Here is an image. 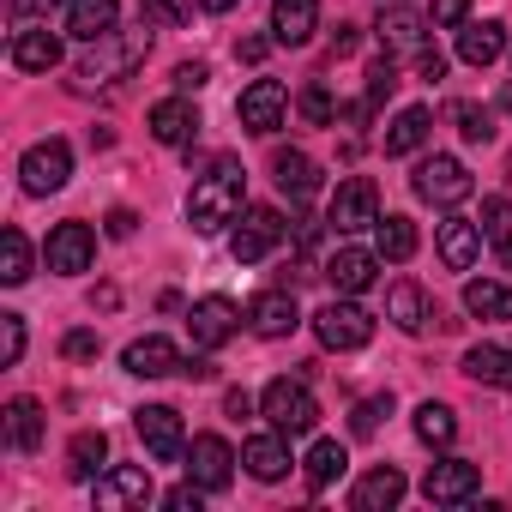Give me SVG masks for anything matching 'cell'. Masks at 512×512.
<instances>
[{"label": "cell", "mask_w": 512, "mask_h": 512, "mask_svg": "<svg viewBox=\"0 0 512 512\" xmlns=\"http://www.w3.org/2000/svg\"><path fill=\"white\" fill-rule=\"evenodd\" d=\"M241 211H247V175H241L229 157H217L211 175H199L193 193H187V223H193V235H217V229H229Z\"/></svg>", "instance_id": "6da1fadb"}, {"label": "cell", "mask_w": 512, "mask_h": 512, "mask_svg": "<svg viewBox=\"0 0 512 512\" xmlns=\"http://www.w3.org/2000/svg\"><path fill=\"white\" fill-rule=\"evenodd\" d=\"M151 55V31H109L103 43H91V55L79 61L85 85H121L139 73V61Z\"/></svg>", "instance_id": "7a4b0ae2"}, {"label": "cell", "mask_w": 512, "mask_h": 512, "mask_svg": "<svg viewBox=\"0 0 512 512\" xmlns=\"http://www.w3.org/2000/svg\"><path fill=\"white\" fill-rule=\"evenodd\" d=\"M260 410L278 434H314L320 428V398L308 392V380H290V374L260 392Z\"/></svg>", "instance_id": "3957f363"}, {"label": "cell", "mask_w": 512, "mask_h": 512, "mask_svg": "<svg viewBox=\"0 0 512 512\" xmlns=\"http://www.w3.org/2000/svg\"><path fill=\"white\" fill-rule=\"evenodd\" d=\"M284 235H290V223H284V211H278V205H247V211L235 217V235H229L235 266H260Z\"/></svg>", "instance_id": "277c9868"}, {"label": "cell", "mask_w": 512, "mask_h": 512, "mask_svg": "<svg viewBox=\"0 0 512 512\" xmlns=\"http://www.w3.org/2000/svg\"><path fill=\"white\" fill-rule=\"evenodd\" d=\"M410 187H416V199H428V205H440V211H452V205H464L470 199V169L458 163V157H422L416 163V175H410Z\"/></svg>", "instance_id": "5b68a950"}, {"label": "cell", "mask_w": 512, "mask_h": 512, "mask_svg": "<svg viewBox=\"0 0 512 512\" xmlns=\"http://www.w3.org/2000/svg\"><path fill=\"white\" fill-rule=\"evenodd\" d=\"M314 332H320L326 350H362V344L374 338V314H368L356 296H344V302H326V308L314 314Z\"/></svg>", "instance_id": "8992f818"}, {"label": "cell", "mask_w": 512, "mask_h": 512, "mask_svg": "<svg viewBox=\"0 0 512 512\" xmlns=\"http://www.w3.org/2000/svg\"><path fill=\"white\" fill-rule=\"evenodd\" d=\"M67 175H73V151H67V139H37L25 157H19V181H25V193H61L67 187Z\"/></svg>", "instance_id": "52a82bcc"}, {"label": "cell", "mask_w": 512, "mask_h": 512, "mask_svg": "<svg viewBox=\"0 0 512 512\" xmlns=\"http://www.w3.org/2000/svg\"><path fill=\"white\" fill-rule=\"evenodd\" d=\"M326 223H332L338 235L374 229V223H380V193H374V181H368V175L338 181V193H332V205H326Z\"/></svg>", "instance_id": "ba28073f"}, {"label": "cell", "mask_w": 512, "mask_h": 512, "mask_svg": "<svg viewBox=\"0 0 512 512\" xmlns=\"http://www.w3.org/2000/svg\"><path fill=\"white\" fill-rule=\"evenodd\" d=\"M133 428H139V440H145V452H151L157 464L187 458V422H181V410H169V404H145V410H133Z\"/></svg>", "instance_id": "9c48e42d"}, {"label": "cell", "mask_w": 512, "mask_h": 512, "mask_svg": "<svg viewBox=\"0 0 512 512\" xmlns=\"http://www.w3.org/2000/svg\"><path fill=\"white\" fill-rule=\"evenodd\" d=\"M241 308L229 302V296H199L193 308H187V338H193V350H217V344H229L235 332H241Z\"/></svg>", "instance_id": "30bf717a"}, {"label": "cell", "mask_w": 512, "mask_h": 512, "mask_svg": "<svg viewBox=\"0 0 512 512\" xmlns=\"http://www.w3.org/2000/svg\"><path fill=\"white\" fill-rule=\"evenodd\" d=\"M284 109H290V91L278 85V79H253L241 97H235V115H241V127L247 133H278L284 127Z\"/></svg>", "instance_id": "8fae6325"}, {"label": "cell", "mask_w": 512, "mask_h": 512, "mask_svg": "<svg viewBox=\"0 0 512 512\" xmlns=\"http://www.w3.org/2000/svg\"><path fill=\"white\" fill-rule=\"evenodd\" d=\"M43 260H49V272H61V278L91 272V260H97V235H91V223H55V229H49V247H43Z\"/></svg>", "instance_id": "7c38bea8"}, {"label": "cell", "mask_w": 512, "mask_h": 512, "mask_svg": "<svg viewBox=\"0 0 512 512\" xmlns=\"http://www.w3.org/2000/svg\"><path fill=\"white\" fill-rule=\"evenodd\" d=\"M91 494H97V506H103V512L151 506V500H157V488H151V470H145V464H115V470H103V476L91 482Z\"/></svg>", "instance_id": "4fadbf2b"}, {"label": "cell", "mask_w": 512, "mask_h": 512, "mask_svg": "<svg viewBox=\"0 0 512 512\" xmlns=\"http://www.w3.org/2000/svg\"><path fill=\"white\" fill-rule=\"evenodd\" d=\"M187 476H193L205 494H223V488L235 482V452H229V440H223V434H199V440L187 446Z\"/></svg>", "instance_id": "5bb4252c"}, {"label": "cell", "mask_w": 512, "mask_h": 512, "mask_svg": "<svg viewBox=\"0 0 512 512\" xmlns=\"http://www.w3.org/2000/svg\"><path fill=\"white\" fill-rule=\"evenodd\" d=\"M476 488H482V470H476L470 458H440V464H428V476H422V494H428L434 506H464Z\"/></svg>", "instance_id": "9a60e30c"}, {"label": "cell", "mask_w": 512, "mask_h": 512, "mask_svg": "<svg viewBox=\"0 0 512 512\" xmlns=\"http://www.w3.org/2000/svg\"><path fill=\"white\" fill-rule=\"evenodd\" d=\"M326 278H332L338 296H368L374 278H380V253L374 247H338L326 260Z\"/></svg>", "instance_id": "2e32d148"}, {"label": "cell", "mask_w": 512, "mask_h": 512, "mask_svg": "<svg viewBox=\"0 0 512 512\" xmlns=\"http://www.w3.org/2000/svg\"><path fill=\"white\" fill-rule=\"evenodd\" d=\"M247 326L260 332V338H290L302 326V308H296L290 290H260V296L247 302Z\"/></svg>", "instance_id": "e0dca14e"}, {"label": "cell", "mask_w": 512, "mask_h": 512, "mask_svg": "<svg viewBox=\"0 0 512 512\" xmlns=\"http://www.w3.org/2000/svg\"><path fill=\"white\" fill-rule=\"evenodd\" d=\"M434 241H440V260H446L452 272H470V266H476V253H482V223H470V217L446 211Z\"/></svg>", "instance_id": "ac0fdd59"}, {"label": "cell", "mask_w": 512, "mask_h": 512, "mask_svg": "<svg viewBox=\"0 0 512 512\" xmlns=\"http://www.w3.org/2000/svg\"><path fill=\"white\" fill-rule=\"evenodd\" d=\"M13 67H19V73H55V67H61V37H55L49 25L13 31Z\"/></svg>", "instance_id": "d6986e66"}, {"label": "cell", "mask_w": 512, "mask_h": 512, "mask_svg": "<svg viewBox=\"0 0 512 512\" xmlns=\"http://www.w3.org/2000/svg\"><path fill=\"white\" fill-rule=\"evenodd\" d=\"M121 362H127V374H139V380H163V374H181V350H175L163 332H151V338H133Z\"/></svg>", "instance_id": "ffe728a7"}, {"label": "cell", "mask_w": 512, "mask_h": 512, "mask_svg": "<svg viewBox=\"0 0 512 512\" xmlns=\"http://www.w3.org/2000/svg\"><path fill=\"white\" fill-rule=\"evenodd\" d=\"M404 488H410V482H404V470H398V464H374V470L356 482L350 506H356V512H392V506L404 500Z\"/></svg>", "instance_id": "44dd1931"}, {"label": "cell", "mask_w": 512, "mask_h": 512, "mask_svg": "<svg viewBox=\"0 0 512 512\" xmlns=\"http://www.w3.org/2000/svg\"><path fill=\"white\" fill-rule=\"evenodd\" d=\"M320 31V0H272V37L284 49H302Z\"/></svg>", "instance_id": "7402d4cb"}, {"label": "cell", "mask_w": 512, "mask_h": 512, "mask_svg": "<svg viewBox=\"0 0 512 512\" xmlns=\"http://www.w3.org/2000/svg\"><path fill=\"white\" fill-rule=\"evenodd\" d=\"M506 55V25L500 19H482V25H458V61L464 67H494Z\"/></svg>", "instance_id": "603a6c76"}, {"label": "cell", "mask_w": 512, "mask_h": 512, "mask_svg": "<svg viewBox=\"0 0 512 512\" xmlns=\"http://www.w3.org/2000/svg\"><path fill=\"white\" fill-rule=\"evenodd\" d=\"M151 139L157 145H193V133H199V115H193V103L187 97H163V103H151Z\"/></svg>", "instance_id": "cb8c5ba5"}, {"label": "cell", "mask_w": 512, "mask_h": 512, "mask_svg": "<svg viewBox=\"0 0 512 512\" xmlns=\"http://www.w3.org/2000/svg\"><path fill=\"white\" fill-rule=\"evenodd\" d=\"M386 314H392V326H398V332H410V338H416V332H428V326L440 320L422 284H392V290H386Z\"/></svg>", "instance_id": "d4e9b609"}, {"label": "cell", "mask_w": 512, "mask_h": 512, "mask_svg": "<svg viewBox=\"0 0 512 512\" xmlns=\"http://www.w3.org/2000/svg\"><path fill=\"white\" fill-rule=\"evenodd\" d=\"M241 464H247V476H260V482H284L290 476V446H284V434L272 428V434H253L247 446H241Z\"/></svg>", "instance_id": "484cf974"}, {"label": "cell", "mask_w": 512, "mask_h": 512, "mask_svg": "<svg viewBox=\"0 0 512 512\" xmlns=\"http://www.w3.org/2000/svg\"><path fill=\"white\" fill-rule=\"evenodd\" d=\"M272 181H278V193H290V199L302 205V199L320 193V163H314L308 151H278V157H272Z\"/></svg>", "instance_id": "4316f807"}, {"label": "cell", "mask_w": 512, "mask_h": 512, "mask_svg": "<svg viewBox=\"0 0 512 512\" xmlns=\"http://www.w3.org/2000/svg\"><path fill=\"white\" fill-rule=\"evenodd\" d=\"M121 19V0H67V31L79 43H103Z\"/></svg>", "instance_id": "83f0119b"}, {"label": "cell", "mask_w": 512, "mask_h": 512, "mask_svg": "<svg viewBox=\"0 0 512 512\" xmlns=\"http://www.w3.org/2000/svg\"><path fill=\"white\" fill-rule=\"evenodd\" d=\"M0 422H7V446H13V452H37V446H43V428H49V416H43L37 398H13Z\"/></svg>", "instance_id": "f1b7e54d"}, {"label": "cell", "mask_w": 512, "mask_h": 512, "mask_svg": "<svg viewBox=\"0 0 512 512\" xmlns=\"http://www.w3.org/2000/svg\"><path fill=\"white\" fill-rule=\"evenodd\" d=\"M428 133H434V115H428L422 103L398 109V121L386 127V157H410V151H422V145H428Z\"/></svg>", "instance_id": "f546056e"}, {"label": "cell", "mask_w": 512, "mask_h": 512, "mask_svg": "<svg viewBox=\"0 0 512 512\" xmlns=\"http://www.w3.org/2000/svg\"><path fill=\"white\" fill-rule=\"evenodd\" d=\"M103 458H109V434L103 428H79L73 446H67V476L73 482H97L103 476Z\"/></svg>", "instance_id": "4dcf8cb0"}, {"label": "cell", "mask_w": 512, "mask_h": 512, "mask_svg": "<svg viewBox=\"0 0 512 512\" xmlns=\"http://www.w3.org/2000/svg\"><path fill=\"white\" fill-rule=\"evenodd\" d=\"M464 374H470L476 386L512 392V350H500V344H476V350H464Z\"/></svg>", "instance_id": "1f68e13d"}, {"label": "cell", "mask_w": 512, "mask_h": 512, "mask_svg": "<svg viewBox=\"0 0 512 512\" xmlns=\"http://www.w3.org/2000/svg\"><path fill=\"white\" fill-rule=\"evenodd\" d=\"M464 314H476V320H512V290L494 284V278H470L464 284Z\"/></svg>", "instance_id": "d6a6232c"}, {"label": "cell", "mask_w": 512, "mask_h": 512, "mask_svg": "<svg viewBox=\"0 0 512 512\" xmlns=\"http://www.w3.org/2000/svg\"><path fill=\"white\" fill-rule=\"evenodd\" d=\"M374 253H380V260H392V266H404L410 260V253H416V223L410 217H380L374 223Z\"/></svg>", "instance_id": "836d02e7"}, {"label": "cell", "mask_w": 512, "mask_h": 512, "mask_svg": "<svg viewBox=\"0 0 512 512\" xmlns=\"http://www.w3.org/2000/svg\"><path fill=\"white\" fill-rule=\"evenodd\" d=\"M302 464H308V482H314V488H332V482L350 470V452H344L338 440H314Z\"/></svg>", "instance_id": "e575fe53"}, {"label": "cell", "mask_w": 512, "mask_h": 512, "mask_svg": "<svg viewBox=\"0 0 512 512\" xmlns=\"http://www.w3.org/2000/svg\"><path fill=\"white\" fill-rule=\"evenodd\" d=\"M25 278H31V241H25V229H7L0 235V284L19 290Z\"/></svg>", "instance_id": "d590c367"}, {"label": "cell", "mask_w": 512, "mask_h": 512, "mask_svg": "<svg viewBox=\"0 0 512 512\" xmlns=\"http://www.w3.org/2000/svg\"><path fill=\"white\" fill-rule=\"evenodd\" d=\"M416 440H422V446H452V440H458L452 404H434V398H428V404L416 410Z\"/></svg>", "instance_id": "8d00e7d4"}, {"label": "cell", "mask_w": 512, "mask_h": 512, "mask_svg": "<svg viewBox=\"0 0 512 512\" xmlns=\"http://www.w3.org/2000/svg\"><path fill=\"white\" fill-rule=\"evenodd\" d=\"M482 241H494L500 260L512 266V199H482Z\"/></svg>", "instance_id": "74e56055"}, {"label": "cell", "mask_w": 512, "mask_h": 512, "mask_svg": "<svg viewBox=\"0 0 512 512\" xmlns=\"http://www.w3.org/2000/svg\"><path fill=\"white\" fill-rule=\"evenodd\" d=\"M380 43H386V55H398V49H422V25H416L410 13H386V19H380Z\"/></svg>", "instance_id": "f35d334b"}, {"label": "cell", "mask_w": 512, "mask_h": 512, "mask_svg": "<svg viewBox=\"0 0 512 512\" xmlns=\"http://www.w3.org/2000/svg\"><path fill=\"white\" fill-rule=\"evenodd\" d=\"M452 121H458V133H464L470 145H488V139H494V115H488L482 103H452Z\"/></svg>", "instance_id": "ab89813d"}, {"label": "cell", "mask_w": 512, "mask_h": 512, "mask_svg": "<svg viewBox=\"0 0 512 512\" xmlns=\"http://www.w3.org/2000/svg\"><path fill=\"white\" fill-rule=\"evenodd\" d=\"M139 13H145V25H187L193 19V0H139Z\"/></svg>", "instance_id": "60d3db41"}, {"label": "cell", "mask_w": 512, "mask_h": 512, "mask_svg": "<svg viewBox=\"0 0 512 512\" xmlns=\"http://www.w3.org/2000/svg\"><path fill=\"white\" fill-rule=\"evenodd\" d=\"M392 91H398V67H392V55H380V61L368 67V109H380Z\"/></svg>", "instance_id": "b9f144b4"}, {"label": "cell", "mask_w": 512, "mask_h": 512, "mask_svg": "<svg viewBox=\"0 0 512 512\" xmlns=\"http://www.w3.org/2000/svg\"><path fill=\"white\" fill-rule=\"evenodd\" d=\"M332 115H338L332 91H326V85H308V91H302V121H308V127H332Z\"/></svg>", "instance_id": "7bdbcfd3"}, {"label": "cell", "mask_w": 512, "mask_h": 512, "mask_svg": "<svg viewBox=\"0 0 512 512\" xmlns=\"http://www.w3.org/2000/svg\"><path fill=\"white\" fill-rule=\"evenodd\" d=\"M61 356H67V362H97V356H103V338L79 326V332H67V338H61Z\"/></svg>", "instance_id": "ee69618b"}, {"label": "cell", "mask_w": 512, "mask_h": 512, "mask_svg": "<svg viewBox=\"0 0 512 512\" xmlns=\"http://www.w3.org/2000/svg\"><path fill=\"white\" fill-rule=\"evenodd\" d=\"M380 416H392V392H386V398H362V404H356V416H350V428H356V434H374V428H380Z\"/></svg>", "instance_id": "f6af8a7d"}, {"label": "cell", "mask_w": 512, "mask_h": 512, "mask_svg": "<svg viewBox=\"0 0 512 512\" xmlns=\"http://www.w3.org/2000/svg\"><path fill=\"white\" fill-rule=\"evenodd\" d=\"M470 19V0H434V7H428V25L434 31H458Z\"/></svg>", "instance_id": "bcb514c9"}, {"label": "cell", "mask_w": 512, "mask_h": 512, "mask_svg": "<svg viewBox=\"0 0 512 512\" xmlns=\"http://www.w3.org/2000/svg\"><path fill=\"white\" fill-rule=\"evenodd\" d=\"M0 350H7V368L25 356V320L19 314H0Z\"/></svg>", "instance_id": "7dc6e473"}, {"label": "cell", "mask_w": 512, "mask_h": 512, "mask_svg": "<svg viewBox=\"0 0 512 512\" xmlns=\"http://www.w3.org/2000/svg\"><path fill=\"white\" fill-rule=\"evenodd\" d=\"M55 7H67V0H13V31H25V25L49 19Z\"/></svg>", "instance_id": "c3c4849f"}, {"label": "cell", "mask_w": 512, "mask_h": 512, "mask_svg": "<svg viewBox=\"0 0 512 512\" xmlns=\"http://www.w3.org/2000/svg\"><path fill=\"white\" fill-rule=\"evenodd\" d=\"M199 500H205V488H199L193 476H187L181 488H169V494H163V506H169V512H199Z\"/></svg>", "instance_id": "681fc988"}, {"label": "cell", "mask_w": 512, "mask_h": 512, "mask_svg": "<svg viewBox=\"0 0 512 512\" xmlns=\"http://www.w3.org/2000/svg\"><path fill=\"white\" fill-rule=\"evenodd\" d=\"M416 73H422V79H428V85H440V79H446V55H440V49H428V43H422V49H416Z\"/></svg>", "instance_id": "f907efd6"}, {"label": "cell", "mask_w": 512, "mask_h": 512, "mask_svg": "<svg viewBox=\"0 0 512 512\" xmlns=\"http://www.w3.org/2000/svg\"><path fill=\"white\" fill-rule=\"evenodd\" d=\"M205 79H211L205 61H181V67H175V91H205Z\"/></svg>", "instance_id": "816d5d0a"}, {"label": "cell", "mask_w": 512, "mask_h": 512, "mask_svg": "<svg viewBox=\"0 0 512 512\" xmlns=\"http://www.w3.org/2000/svg\"><path fill=\"white\" fill-rule=\"evenodd\" d=\"M133 229H139V217H133L127 205H115V211H109V235H115V241H127Z\"/></svg>", "instance_id": "f5cc1de1"}, {"label": "cell", "mask_w": 512, "mask_h": 512, "mask_svg": "<svg viewBox=\"0 0 512 512\" xmlns=\"http://www.w3.org/2000/svg\"><path fill=\"white\" fill-rule=\"evenodd\" d=\"M91 308L115 314V308H121V290H115V284H97V290H91Z\"/></svg>", "instance_id": "db71d44e"}, {"label": "cell", "mask_w": 512, "mask_h": 512, "mask_svg": "<svg viewBox=\"0 0 512 512\" xmlns=\"http://www.w3.org/2000/svg\"><path fill=\"white\" fill-rule=\"evenodd\" d=\"M247 410H253V398H247V392H223V416H235V422H241Z\"/></svg>", "instance_id": "11a10c76"}, {"label": "cell", "mask_w": 512, "mask_h": 512, "mask_svg": "<svg viewBox=\"0 0 512 512\" xmlns=\"http://www.w3.org/2000/svg\"><path fill=\"white\" fill-rule=\"evenodd\" d=\"M235 55H241V61H266V37H241Z\"/></svg>", "instance_id": "9f6ffc18"}, {"label": "cell", "mask_w": 512, "mask_h": 512, "mask_svg": "<svg viewBox=\"0 0 512 512\" xmlns=\"http://www.w3.org/2000/svg\"><path fill=\"white\" fill-rule=\"evenodd\" d=\"M350 49H356V25H338L332 31V55H350Z\"/></svg>", "instance_id": "6f0895ef"}, {"label": "cell", "mask_w": 512, "mask_h": 512, "mask_svg": "<svg viewBox=\"0 0 512 512\" xmlns=\"http://www.w3.org/2000/svg\"><path fill=\"white\" fill-rule=\"evenodd\" d=\"M181 374H187V380H211V374H217V368H211V362H205V356H193V362H181Z\"/></svg>", "instance_id": "680465c9"}, {"label": "cell", "mask_w": 512, "mask_h": 512, "mask_svg": "<svg viewBox=\"0 0 512 512\" xmlns=\"http://www.w3.org/2000/svg\"><path fill=\"white\" fill-rule=\"evenodd\" d=\"M205 13H229V7H241V0H199Z\"/></svg>", "instance_id": "91938a15"}]
</instances>
